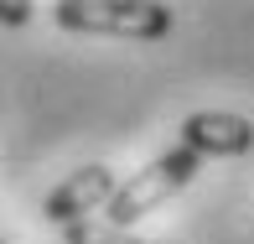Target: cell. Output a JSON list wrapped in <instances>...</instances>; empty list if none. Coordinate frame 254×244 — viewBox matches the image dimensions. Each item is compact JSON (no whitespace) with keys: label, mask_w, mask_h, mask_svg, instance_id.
Returning <instances> with one entry per match:
<instances>
[{"label":"cell","mask_w":254,"mask_h":244,"mask_svg":"<svg viewBox=\"0 0 254 244\" xmlns=\"http://www.w3.org/2000/svg\"><path fill=\"white\" fill-rule=\"evenodd\" d=\"M52 21L63 31H88V37H130V42H156L177 26L171 5L161 0H57Z\"/></svg>","instance_id":"1"},{"label":"cell","mask_w":254,"mask_h":244,"mask_svg":"<svg viewBox=\"0 0 254 244\" xmlns=\"http://www.w3.org/2000/svg\"><path fill=\"white\" fill-rule=\"evenodd\" d=\"M197 166H202V156H197V151H187V146H177V151H166V156H156L145 171H135L125 187L109 192V203H104V208H109V224L130 229L135 218L156 213L161 203H171V197H177L192 177H197Z\"/></svg>","instance_id":"2"},{"label":"cell","mask_w":254,"mask_h":244,"mask_svg":"<svg viewBox=\"0 0 254 244\" xmlns=\"http://www.w3.org/2000/svg\"><path fill=\"white\" fill-rule=\"evenodd\" d=\"M182 146L197 156H249L254 151V125L244 114H223V109H197L182 120Z\"/></svg>","instance_id":"3"},{"label":"cell","mask_w":254,"mask_h":244,"mask_svg":"<svg viewBox=\"0 0 254 244\" xmlns=\"http://www.w3.org/2000/svg\"><path fill=\"white\" fill-rule=\"evenodd\" d=\"M114 187H120V182H114V171H109V166H78L73 177H67L63 187L47 197V218H52L57 229L73 224V218H88L94 208L109 203V192H114Z\"/></svg>","instance_id":"4"},{"label":"cell","mask_w":254,"mask_h":244,"mask_svg":"<svg viewBox=\"0 0 254 244\" xmlns=\"http://www.w3.org/2000/svg\"><path fill=\"white\" fill-rule=\"evenodd\" d=\"M63 239L67 244H145V239H135L130 229L99 224V218H73V224H63Z\"/></svg>","instance_id":"5"},{"label":"cell","mask_w":254,"mask_h":244,"mask_svg":"<svg viewBox=\"0 0 254 244\" xmlns=\"http://www.w3.org/2000/svg\"><path fill=\"white\" fill-rule=\"evenodd\" d=\"M31 0H0V26H26L31 21Z\"/></svg>","instance_id":"6"},{"label":"cell","mask_w":254,"mask_h":244,"mask_svg":"<svg viewBox=\"0 0 254 244\" xmlns=\"http://www.w3.org/2000/svg\"><path fill=\"white\" fill-rule=\"evenodd\" d=\"M0 244H5V239H0Z\"/></svg>","instance_id":"7"}]
</instances>
